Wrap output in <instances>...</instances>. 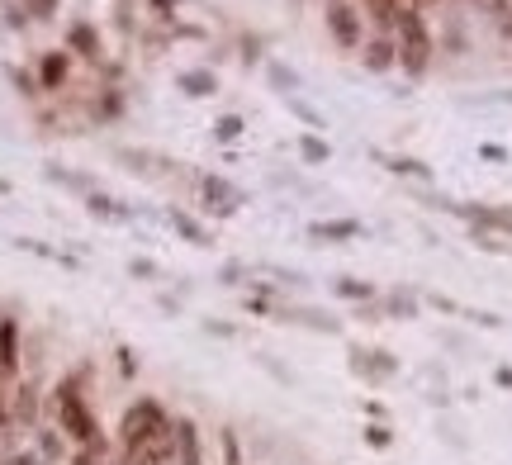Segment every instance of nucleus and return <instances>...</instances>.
Segmentation results:
<instances>
[{
  "mask_svg": "<svg viewBox=\"0 0 512 465\" xmlns=\"http://www.w3.org/2000/svg\"><path fill=\"white\" fill-rule=\"evenodd\" d=\"M86 380H91V371H86V366H76V371L62 375V380L53 385V394H48L53 423L67 432V442H72V447H95V442H105V428H100V418H95V409H91Z\"/></svg>",
  "mask_w": 512,
  "mask_h": 465,
  "instance_id": "f257e3e1",
  "label": "nucleus"
},
{
  "mask_svg": "<svg viewBox=\"0 0 512 465\" xmlns=\"http://www.w3.org/2000/svg\"><path fill=\"white\" fill-rule=\"evenodd\" d=\"M394 48H399V72L408 81H422V76L432 72L437 43H432V29H427L418 5H403L399 10V19H394Z\"/></svg>",
  "mask_w": 512,
  "mask_h": 465,
  "instance_id": "f03ea898",
  "label": "nucleus"
},
{
  "mask_svg": "<svg viewBox=\"0 0 512 465\" xmlns=\"http://www.w3.org/2000/svg\"><path fill=\"white\" fill-rule=\"evenodd\" d=\"M171 418H176V413L166 409L157 394H138L124 409V418H119V451H138L143 442H152L157 432L171 428Z\"/></svg>",
  "mask_w": 512,
  "mask_h": 465,
  "instance_id": "7ed1b4c3",
  "label": "nucleus"
},
{
  "mask_svg": "<svg viewBox=\"0 0 512 465\" xmlns=\"http://www.w3.org/2000/svg\"><path fill=\"white\" fill-rule=\"evenodd\" d=\"M328 34L337 48H347V53H361L366 48V15L351 5V0H328Z\"/></svg>",
  "mask_w": 512,
  "mask_h": 465,
  "instance_id": "20e7f679",
  "label": "nucleus"
},
{
  "mask_svg": "<svg viewBox=\"0 0 512 465\" xmlns=\"http://www.w3.org/2000/svg\"><path fill=\"white\" fill-rule=\"evenodd\" d=\"M451 214H456V219H465L475 233L512 238V205H475V200H451Z\"/></svg>",
  "mask_w": 512,
  "mask_h": 465,
  "instance_id": "39448f33",
  "label": "nucleus"
},
{
  "mask_svg": "<svg viewBox=\"0 0 512 465\" xmlns=\"http://www.w3.org/2000/svg\"><path fill=\"white\" fill-rule=\"evenodd\" d=\"M200 205H204V214H219V219H233L242 205H247V195H242L228 176H200Z\"/></svg>",
  "mask_w": 512,
  "mask_h": 465,
  "instance_id": "423d86ee",
  "label": "nucleus"
},
{
  "mask_svg": "<svg viewBox=\"0 0 512 465\" xmlns=\"http://www.w3.org/2000/svg\"><path fill=\"white\" fill-rule=\"evenodd\" d=\"M10 418H15V432H34L43 423V394L24 375L15 380V394H10Z\"/></svg>",
  "mask_w": 512,
  "mask_h": 465,
  "instance_id": "0eeeda50",
  "label": "nucleus"
},
{
  "mask_svg": "<svg viewBox=\"0 0 512 465\" xmlns=\"http://www.w3.org/2000/svg\"><path fill=\"white\" fill-rule=\"evenodd\" d=\"M29 447H34L48 465H67L72 461V451H76L72 442H67V432L57 428V423H38V428L29 432Z\"/></svg>",
  "mask_w": 512,
  "mask_h": 465,
  "instance_id": "6e6552de",
  "label": "nucleus"
},
{
  "mask_svg": "<svg viewBox=\"0 0 512 465\" xmlns=\"http://www.w3.org/2000/svg\"><path fill=\"white\" fill-rule=\"evenodd\" d=\"M171 428H176V465H204V432H200V423H195L190 413H176V418H171Z\"/></svg>",
  "mask_w": 512,
  "mask_h": 465,
  "instance_id": "1a4fd4ad",
  "label": "nucleus"
},
{
  "mask_svg": "<svg viewBox=\"0 0 512 465\" xmlns=\"http://www.w3.org/2000/svg\"><path fill=\"white\" fill-rule=\"evenodd\" d=\"M351 371L361 375V380H370V385H380V380H389V375H399V361H394V352H384V347H356L351 352Z\"/></svg>",
  "mask_w": 512,
  "mask_h": 465,
  "instance_id": "9d476101",
  "label": "nucleus"
},
{
  "mask_svg": "<svg viewBox=\"0 0 512 465\" xmlns=\"http://www.w3.org/2000/svg\"><path fill=\"white\" fill-rule=\"evenodd\" d=\"M0 366L19 380V366H24V333H19L15 309H0Z\"/></svg>",
  "mask_w": 512,
  "mask_h": 465,
  "instance_id": "9b49d317",
  "label": "nucleus"
},
{
  "mask_svg": "<svg viewBox=\"0 0 512 465\" xmlns=\"http://www.w3.org/2000/svg\"><path fill=\"white\" fill-rule=\"evenodd\" d=\"M67 53L81 57V62H100L105 57V38H100L91 19H72L67 24Z\"/></svg>",
  "mask_w": 512,
  "mask_h": 465,
  "instance_id": "f8f14e48",
  "label": "nucleus"
},
{
  "mask_svg": "<svg viewBox=\"0 0 512 465\" xmlns=\"http://www.w3.org/2000/svg\"><path fill=\"white\" fill-rule=\"evenodd\" d=\"M361 67H366L370 76L394 72V67H399V48H394V34L366 38V48H361Z\"/></svg>",
  "mask_w": 512,
  "mask_h": 465,
  "instance_id": "ddd939ff",
  "label": "nucleus"
},
{
  "mask_svg": "<svg viewBox=\"0 0 512 465\" xmlns=\"http://www.w3.org/2000/svg\"><path fill=\"white\" fill-rule=\"evenodd\" d=\"M271 318H280V323H299V328H313V333H342V323L337 318H328V314H318V309H304V304H275V314Z\"/></svg>",
  "mask_w": 512,
  "mask_h": 465,
  "instance_id": "4468645a",
  "label": "nucleus"
},
{
  "mask_svg": "<svg viewBox=\"0 0 512 465\" xmlns=\"http://www.w3.org/2000/svg\"><path fill=\"white\" fill-rule=\"evenodd\" d=\"M67 76H72V53L67 48H53V53L38 57V86L43 91H62Z\"/></svg>",
  "mask_w": 512,
  "mask_h": 465,
  "instance_id": "2eb2a0df",
  "label": "nucleus"
},
{
  "mask_svg": "<svg viewBox=\"0 0 512 465\" xmlns=\"http://www.w3.org/2000/svg\"><path fill=\"white\" fill-rule=\"evenodd\" d=\"M166 224L176 228V233H181L190 247H214V233H209V224H204V219H195L190 209L171 205V209H166Z\"/></svg>",
  "mask_w": 512,
  "mask_h": 465,
  "instance_id": "dca6fc26",
  "label": "nucleus"
},
{
  "mask_svg": "<svg viewBox=\"0 0 512 465\" xmlns=\"http://www.w3.org/2000/svg\"><path fill=\"white\" fill-rule=\"evenodd\" d=\"M86 214H91V219H100V224H128L138 209L124 205V200H114L110 190H95V195H86Z\"/></svg>",
  "mask_w": 512,
  "mask_h": 465,
  "instance_id": "f3484780",
  "label": "nucleus"
},
{
  "mask_svg": "<svg viewBox=\"0 0 512 465\" xmlns=\"http://www.w3.org/2000/svg\"><path fill=\"white\" fill-rule=\"evenodd\" d=\"M361 233H366L361 219H318V224H309V242H356Z\"/></svg>",
  "mask_w": 512,
  "mask_h": 465,
  "instance_id": "a211bd4d",
  "label": "nucleus"
},
{
  "mask_svg": "<svg viewBox=\"0 0 512 465\" xmlns=\"http://www.w3.org/2000/svg\"><path fill=\"white\" fill-rule=\"evenodd\" d=\"M176 86H181L190 100H209V95H219V72H214V67H181Z\"/></svg>",
  "mask_w": 512,
  "mask_h": 465,
  "instance_id": "6ab92c4d",
  "label": "nucleus"
},
{
  "mask_svg": "<svg viewBox=\"0 0 512 465\" xmlns=\"http://www.w3.org/2000/svg\"><path fill=\"white\" fill-rule=\"evenodd\" d=\"M43 176H48L53 186H62V190H76L81 200L100 190V186H95V176H86V171H67V167H57V162H48V167H43Z\"/></svg>",
  "mask_w": 512,
  "mask_h": 465,
  "instance_id": "aec40b11",
  "label": "nucleus"
},
{
  "mask_svg": "<svg viewBox=\"0 0 512 465\" xmlns=\"http://www.w3.org/2000/svg\"><path fill=\"white\" fill-rule=\"evenodd\" d=\"M124 114V91H114V86H100L91 100V119L95 124H114Z\"/></svg>",
  "mask_w": 512,
  "mask_h": 465,
  "instance_id": "412c9836",
  "label": "nucleus"
},
{
  "mask_svg": "<svg viewBox=\"0 0 512 465\" xmlns=\"http://www.w3.org/2000/svg\"><path fill=\"white\" fill-rule=\"evenodd\" d=\"M332 295H337V299H347V304H370V299H380V290H375L370 280L337 276V280H332Z\"/></svg>",
  "mask_w": 512,
  "mask_h": 465,
  "instance_id": "4be33fe9",
  "label": "nucleus"
},
{
  "mask_svg": "<svg viewBox=\"0 0 512 465\" xmlns=\"http://www.w3.org/2000/svg\"><path fill=\"white\" fill-rule=\"evenodd\" d=\"M403 5H408V0H366V10H361V15H366L380 34H394V19H399Z\"/></svg>",
  "mask_w": 512,
  "mask_h": 465,
  "instance_id": "5701e85b",
  "label": "nucleus"
},
{
  "mask_svg": "<svg viewBox=\"0 0 512 465\" xmlns=\"http://www.w3.org/2000/svg\"><path fill=\"white\" fill-rule=\"evenodd\" d=\"M375 157H380L394 176H408V181H422V186L432 181V167H427V162H418V157H389V152H375Z\"/></svg>",
  "mask_w": 512,
  "mask_h": 465,
  "instance_id": "b1692460",
  "label": "nucleus"
},
{
  "mask_svg": "<svg viewBox=\"0 0 512 465\" xmlns=\"http://www.w3.org/2000/svg\"><path fill=\"white\" fill-rule=\"evenodd\" d=\"M418 295L413 290H389V295L380 299V314L384 318H418Z\"/></svg>",
  "mask_w": 512,
  "mask_h": 465,
  "instance_id": "393cba45",
  "label": "nucleus"
},
{
  "mask_svg": "<svg viewBox=\"0 0 512 465\" xmlns=\"http://www.w3.org/2000/svg\"><path fill=\"white\" fill-rule=\"evenodd\" d=\"M299 157H304V167H328L332 162V143H323L318 133H299Z\"/></svg>",
  "mask_w": 512,
  "mask_h": 465,
  "instance_id": "a878e982",
  "label": "nucleus"
},
{
  "mask_svg": "<svg viewBox=\"0 0 512 465\" xmlns=\"http://www.w3.org/2000/svg\"><path fill=\"white\" fill-rule=\"evenodd\" d=\"M114 456H119V442L105 437V442H95V447H76L67 465H114Z\"/></svg>",
  "mask_w": 512,
  "mask_h": 465,
  "instance_id": "bb28decb",
  "label": "nucleus"
},
{
  "mask_svg": "<svg viewBox=\"0 0 512 465\" xmlns=\"http://www.w3.org/2000/svg\"><path fill=\"white\" fill-rule=\"evenodd\" d=\"M266 81H271V91H280L285 100L299 91V72H290V67L280 62V57H271V62H266Z\"/></svg>",
  "mask_w": 512,
  "mask_h": 465,
  "instance_id": "cd10ccee",
  "label": "nucleus"
},
{
  "mask_svg": "<svg viewBox=\"0 0 512 465\" xmlns=\"http://www.w3.org/2000/svg\"><path fill=\"white\" fill-rule=\"evenodd\" d=\"M209 133H214V143H238L242 133H247V119H242V114H219Z\"/></svg>",
  "mask_w": 512,
  "mask_h": 465,
  "instance_id": "c85d7f7f",
  "label": "nucleus"
},
{
  "mask_svg": "<svg viewBox=\"0 0 512 465\" xmlns=\"http://www.w3.org/2000/svg\"><path fill=\"white\" fill-rule=\"evenodd\" d=\"M19 252H34V257L43 261H57V266H76V257H67V252H57V247H48V242H38V238H15Z\"/></svg>",
  "mask_w": 512,
  "mask_h": 465,
  "instance_id": "c756f323",
  "label": "nucleus"
},
{
  "mask_svg": "<svg viewBox=\"0 0 512 465\" xmlns=\"http://www.w3.org/2000/svg\"><path fill=\"white\" fill-rule=\"evenodd\" d=\"M285 105H290V114H294V119H304V124H309V133L328 129V119H323V114L313 110V105H304V100H299V95H290V100H285Z\"/></svg>",
  "mask_w": 512,
  "mask_h": 465,
  "instance_id": "7c9ffc66",
  "label": "nucleus"
},
{
  "mask_svg": "<svg viewBox=\"0 0 512 465\" xmlns=\"http://www.w3.org/2000/svg\"><path fill=\"white\" fill-rule=\"evenodd\" d=\"M114 157H119V162H128V171H138V176H147V171H157V167H152V152H138V148H114Z\"/></svg>",
  "mask_w": 512,
  "mask_h": 465,
  "instance_id": "2f4dec72",
  "label": "nucleus"
},
{
  "mask_svg": "<svg viewBox=\"0 0 512 465\" xmlns=\"http://www.w3.org/2000/svg\"><path fill=\"white\" fill-rule=\"evenodd\" d=\"M247 276H256L247 261H223L219 266V285H247Z\"/></svg>",
  "mask_w": 512,
  "mask_h": 465,
  "instance_id": "473e14b6",
  "label": "nucleus"
},
{
  "mask_svg": "<svg viewBox=\"0 0 512 465\" xmlns=\"http://www.w3.org/2000/svg\"><path fill=\"white\" fill-rule=\"evenodd\" d=\"M256 271H261V276H275V285H294V290H304V276L290 271V266H271V261H261Z\"/></svg>",
  "mask_w": 512,
  "mask_h": 465,
  "instance_id": "72a5a7b5",
  "label": "nucleus"
},
{
  "mask_svg": "<svg viewBox=\"0 0 512 465\" xmlns=\"http://www.w3.org/2000/svg\"><path fill=\"white\" fill-rule=\"evenodd\" d=\"M366 447L370 451H389V447H394V432H389V423H366Z\"/></svg>",
  "mask_w": 512,
  "mask_h": 465,
  "instance_id": "f704fd0d",
  "label": "nucleus"
},
{
  "mask_svg": "<svg viewBox=\"0 0 512 465\" xmlns=\"http://www.w3.org/2000/svg\"><path fill=\"white\" fill-rule=\"evenodd\" d=\"M19 5H24V15L29 19L43 24V19H57V5H62V0H19Z\"/></svg>",
  "mask_w": 512,
  "mask_h": 465,
  "instance_id": "c9c22d12",
  "label": "nucleus"
},
{
  "mask_svg": "<svg viewBox=\"0 0 512 465\" xmlns=\"http://www.w3.org/2000/svg\"><path fill=\"white\" fill-rule=\"evenodd\" d=\"M128 276L133 280H162V266H157L152 257H133L128 261Z\"/></svg>",
  "mask_w": 512,
  "mask_h": 465,
  "instance_id": "e433bc0d",
  "label": "nucleus"
},
{
  "mask_svg": "<svg viewBox=\"0 0 512 465\" xmlns=\"http://www.w3.org/2000/svg\"><path fill=\"white\" fill-rule=\"evenodd\" d=\"M219 447H223V465H242V447H238V432L233 428L219 432Z\"/></svg>",
  "mask_w": 512,
  "mask_h": 465,
  "instance_id": "4c0bfd02",
  "label": "nucleus"
},
{
  "mask_svg": "<svg viewBox=\"0 0 512 465\" xmlns=\"http://www.w3.org/2000/svg\"><path fill=\"white\" fill-rule=\"evenodd\" d=\"M10 81H15V91L24 95V100H34L43 86H38V76H29V72H19V67H10Z\"/></svg>",
  "mask_w": 512,
  "mask_h": 465,
  "instance_id": "58836bf2",
  "label": "nucleus"
},
{
  "mask_svg": "<svg viewBox=\"0 0 512 465\" xmlns=\"http://www.w3.org/2000/svg\"><path fill=\"white\" fill-rule=\"evenodd\" d=\"M0 465H48V461H43L34 447H19V451H5V461Z\"/></svg>",
  "mask_w": 512,
  "mask_h": 465,
  "instance_id": "ea45409f",
  "label": "nucleus"
},
{
  "mask_svg": "<svg viewBox=\"0 0 512 465\" xmlns=\"http://www.w3.org/2000/svg\"><path fill=\"white\" fill-rule=\"evenodd\" d=\"M114 366H119L124 380H133V375H138V356H133V347H119V352H114Z\"/></svg>",
  "mask_w": 512,
  "mask_h": 465,
  "instance_id": "a19ab883",
  "label": "nucleus"
},
{
  "mask_svg": "<svg viewBox=\"0 0 512 465\" xmlns=\"http://www.w3.org/2000/svg\"><path fill=\"white\" fill-rule=\"evenodd\" d=\"M5 24H10V29H29V15H24V5H5Z\"/></svg>",
  "mask_w": 512,
  "mask_h": 465,
  "instance_id": "79ce46f5",
  "label": "nucleus"
},
{
  "mask_svg": "<svg viewBox=\"0 0 512 465\" xmlns=\"http://www.w3.org/2000/svg\"><path fill=\"white\" fill-rule=\"evenodd\" d=\"M256 361H261V366H266V371H271L275 380H280V385H290V371H285V366H275V361H271L266 352H256Z\"/></svg>",
  "mask_w": 512,
  "mask_h": 465,
  "instance_id": "37998d69",
  "label": "nucleus"
},
{
  "mask_svg": "<svg viewBox=\"0 0 512 465\" xmlns=\"http://www.w3.org/2000/svg\"><path fill=\"white\" fill-rule=\"evenodd\" d=\"M479 157H484V162H508V148H498V143H484V148H479Z\"/></svg>",
  "mask_w": 512,
  "mask_h": 465,
  "instance_id": "c03bdc74",
  "label": "nucleus"
},
{
  "mask_svg": "<svg viewBox=\"0 0 512 465\" xmlns=\"http://www.w3.org/2000/svg\"><path fill=\"white\" fill-rule=\"evenodd\" d=\"M204 333L209 337H238V328H233V323H204Z\"/></svg>",
  "mask_w": 512,
  "mask_h": 465,
  "instance_id": "a18cd8bd",
  "label": "nucleus"
},
{
  "mask_svg": "<svg viewBox=\"0 0 512 465\" xmlns=\"http://www.w3.org/2000/svg\"><path fill=\"white\" fill-rule=\"evenodd\" d=\"M494 380H498V385H503V390H512V366H498V371H494Z\"/></svg>",
  "mask_w": 512,
  "mask_h": 465,
  "instance_id": "49530a36",
  "label": "nucleus"
},
{
  "mask_svg": "<svg viewBox=\"0 0 512 465\" xmlns=\"http://www.w3.org/2000/svg\"><path fill=\"white\" fill-rule=\"evenodd\" d=\"M0 195H10V181H5V176H0Z\"/></svg>",
  "mask_w": 512,
  "mask_h": 465,
  "instance_id": "de8ad7c7",
  "label": "nucleus"
},
{
  "mask_svg": "<svg viewBox=\"0 0 512 465\" xmlns=\"http://www.w3.org/2000/svg\"><path fill=\"white\" fill-rule=\"evenodd\" d=\"M176 5H185V0H176Z\"/></svg>",
  "mask_w": 512,
  "mask_h": 465,
  "instance_id": "09e8293b",
  "label": "nucleus"
}]
</instances>
